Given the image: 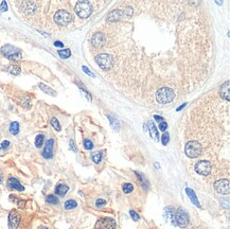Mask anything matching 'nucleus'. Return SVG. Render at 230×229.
<instances>
[{
    "instance_id": "nucleus-33",
    "label": "nucleus",
    "mask_w": 230,
    "mask_h": 229,
    "mask_svg": "<svg viewBox=\"0 0 230 229\" xmlns=\"http://www.w3.org/2000/svg\"><path fill=\"white\" fill-rule=\"evenodd\" d=\"M50 123L55 131H57V132L61 131V124H60V122H58V120L56 119V118H52V119L50 120Z\"/></svg>"
},
{
    "instance_id": "nucleus-10",
    "label": "nucleus",
    "mask_w": 230,
    "mask_h": 229,
    "mask_svg": "<svg viewBox=\"0 0 230 229\" xmlns=\"http://www.w3.org/2000/svg\"><path fill=\"white\" fill-rule=\"evenodd\" d=\"M116 222L112 217H101L96 224V229H116Z\"/></svg>"
},
{
    "instance_id": "nucleus-6",
    "label": "nucleus",
    "mask_w": 230,
    "mask_h": 229,
    "mask_svg": "<svg viewBox=\"0 0 230 229\" xmlns=\"http://www.w3.org/2000/svg\"><path fill=\"white\" fill-rule=\"evenodd\" d=\"M133 14V9L132 7H125L123 11L122 10H116L112 11L108 14V17H107V20L108 21H117L119 19H122L123 17H129Z\"/></svg>"
},
{
    "instance_id": "nucleus-43",
    "label": "nucleus",
    "mask_w": 230,
    "mask_h": 229,
    "mask_svg": "<svg viewBox=\"0 0 230 229\" xmlns=\"http://www.w3.org/2000/svg\"><path fill=\"white\" fill-rule=\"evenodd\" d=\"M9 145H10V141H7V140H5V141H3L2 143H1V148H2L3 150L7 149Z\"/></svg>"
},
{
    "instance_id": "nucleus-29",
    "label": "nucleus",
    "mask_w": 230,
    "mask_h": 229,
    "mask_svg": "<svg viewBox=\"0 0 230 229\" xmlns=\"http://www.w3.org/2000/svg\"><path fill=\"white\" fill-rule=\"evenodd\" d=\"M44 140H45V136L43 134H39L36 136V138H35V145H36V148H41V145H43V143H44Z\"/></svg>"
},
{
    "instance_id": "nucleus-11",
    "label": "nucleus",
    "mask_w": 230,
    "mask_h": 229,
    "mask_svg": "<svg viewBox=\"0 0 230 229\" xmlns=\"http://www.w3.org/2000/svg\"><path fill=\"white\" fill-rule=\"evenodd\" d=\"M214 189L220 194H228L230 192V183L228 179H218L214 183Z\"/></svg>"
},
{
    "instance_id": "nucleus-41",
    "label": "nucleus",
    "mask_w": 230,
    "mask_h": 229,
    "mask_svg": "<svg viewBox=\"0 0 230 229\" xmlns=\"http://www.w3.org/2000/svg\"><path fill=\"white\" fill-rule=\"evenodd\" d=\"M0 11H1V12H5V11H7V1H2V2H1V4H0Z\"/></svg>"
},
{
    "instance_id": "nucleus-4",
    "label": "nucleus",
    "mask_w": 230,
    "mask_h": 229,
    "mask_svg": "<svg viewBox=\"0 0 230 229\" xmlns=\"http://www.w3.org/2000/svg\"><path fill=\"white\" fill-rule=\"evenodd\" d=\"M96 62L103 70H109L114 66V57L108 53H101L96 57Z\"/></svg>"
},
{
    "instance_id": "nucleus-18",
    "label": "nucleus",
    "mask_w": 230,
    "mask_h": 229,
    "mask_svg": "<svg viewBox=\"0 0 230 229\" xmlns=\"http://www.w3.org/2000/svg\"><path fill=\"white\" fill-rule=\"evenodd\" d=\"M165 221L171 222L173 225H176V221H175V210L173 207H167L165 209Z\"/></svg>"
},
{
    "instance_id": "nucleus-44",
    "label": "nucleus",
    "mask_w": 230,
    "mask_h": 229,
    "mask_svg": "<svg viewBox=\"0 0 230 229\" xmlns=\"http://www.w3.org/2000/svg\"><path fill=\"white\" fill-rule=\"evenodd\" d=\"M154 119H155L157 122H159V123H160V122H162L163 120H165L162 117H161V116H157V114H155V116H154Z\"/></svg>"
},
{
    "instance_id": "nucleus-16",
    "label": "nucleus",
    "mask_w": 230,
    "mask_h": 229,
    "mask_svg": "<svg viewBox=\"0 0 230 229\" xmlns=\"http://www.w3.org/2000/svg\"><path fill=\"white\" fill-rule=\"evenodd\" d=\"M7 187L9 189H12V190H16V191H24V187L19 183V181L15 177H10L9 181H7Z\"/></svg>"
},
{
    "instance_id": "nucleus-37",
    "label": "nucleus",
    "mask_w": 230,
    "mask_h": 229,
    "mask_svg": "<svg viewBox=\"0 0 230 229\" xmlns=\"http://www.w3.org/2000/svg\"><path fill=\"white\" fill-rule=\"evenodd\" d=\"M129 214H131L132 219L135 221V222H137V221H139V219H140V217H139V214L137 213L136 211H134V210H131V212H129Z\"/></svg>"
},
{
    "instance_id": "nucleus-24",
    "label": "nucleus",
    "mask_w": 230,
    "mask_h": 229,
    "mask_svg": "<svg viewBox=\"0 0 230 229\" xmlns=\"http://www.w3.org/2000/svg\"><path fill=\"white\" fill-rule=\"evenodd\" d=\"M39 88H40L41 90L44 91L45 93H47V95H53V97H55L56 95V91L53 90L51 87H49V86L45 85V84L40 83L39 84Z\"/></svg>"
},
{
    "instance_id": "nucleus-38",
    "label": "nucleus",
    "mask_w": 230,
    "mask_h": 229,
    "mask_svg": "<svg viewBox=\"0 0 230 229\" xmlns=\"http://www.w3.org/2000/svg\"><path fill=\"white\" fill-rule=\"evenodd\" d=\"M104 205H106V200H102V198H99V200H97V202H96V206L97 207H103Z\"/></svg>"
},
{
    "instance_id": "nucleus-20",
    "label": "nucleus",
    "mask_w": 230,
    "mask_h": 229,
    "mask_svg": "<svg viewBox=\"0 0 230 229\" xmlns=\"http://www.w3.org/2000/svg\"><path fill=\"white\" fill-rule=\"evenodd\" d=\"M186 192H187V194H188L189 198L191 200V202L193 203L194 205L196 206V207L201 208V204H199V202H198V200H197L196 195H195L194 191L192 190V189H190V188H187V189H186Z\"/></svg>"
},
{
    "instance_id": "nucleus-7",
    "label": "nucleus",
    "mask_w": 230,
    "mask_h": 229,
    "mask_svg": "<svg viewBox=\"0 0 230 229\" xmlns=\"http://www.w3.org/2000/svg\"><path fill=\"white\" fill-rule=\"evenodd\" d=\"M189 214L188 212L184 209V208H178L175 214V221H176V225L180 227V228H186L189 225Z\"/></svg>"
},
{
    "instance_id": "nucleus-25",
    "label": "nucleus",
    "mask_w": 230,
    "mask_h": 229,
    "mask_svg": "<svg viewBox=\"0 0 230 229\" xmlns=\"http://www.w3.org/2000/svg\"><path fill=\"white\" fill-rule=\"evenodd\" d=\"M64 207H65L66 210L74 209V208L78 207V203L75 202L74 200H66L65 204H64Z\"/></svg>"
},
{
    "instance_id": "nucleus-35",
    "label": "nucleus",
    "mask_w": 230,
    "mask_h": 229,
    "mask_svg": "<svg viewBox=\"0 0 230 229\" xmlns=\"http://www.w3.org/2000/svg\"><path fill=\"white\" fill-rule=\"evenodd\" d=\"M84 148L86 150H92L93 149V143H92L91 140H89V139H85L84 140Z\"/></svg>"
},
{
    "instance_id": "nucleus-28",
    "label": "nucleus",
    "mask_w": 230,
    "mask_h": 229,
    "mask_svg": "<svg viewBox=\"0 0 230 229\" xmlns=\"http://www.w3.org/2000/svg\"><path fill=\"white\" fill-rule=\"evenodd\" d=\"M46 202L48 203V204H52V205H57L58 203H60V200H58V198L56 197L55 195L50 194V195H48V196H47Z\"/></svg>"
},
{
    "instance_id": "nucleus-32",
    "label": "nucleus",
    "mask_w": 230,
    "mask_h": 229,
    "mask_svg": "<svg viewBox=\"0 0 230 229\" xmlns=\"http://www.w3.org/2000/svg\"><path fill=\"white\" fill-rule=\"evenodd\" d=\"M91 159L93 160V162L100 163L102 160V153L101 152H96V153L91 154Z\"/></svg>"
},
{
    "instance_id": "nucleus-23",
    "label": "nucleus",
    "mask_w": 230,
    "mask_h": 229,
    "mask_svg": "<svg viewBox=\"0 0 230 229\" xmlns=\"http://www.w3.org/2000/svg\"><path fill=\"white\" fill-rule=\"evenodd\" d=\"M10 200H12V202H14L15 204H16V205L18 206L19 208H24V205H26V200H20L18 196H16V195H14V194H11L10 195Z\"/></svg>"
},
{
    "instance_id": "nucleus-3",
    "label": "nucleus",
    "mask_w": 230,
    "mask_h": 229,
    "mask_svg": "<svg viewBox=\"0 0 230 229\" xmlns=\"http://www.w3.org/2000/svg\"><path fill=\"white\" fill-rule=\"evenodd\" d=\"M0 52L4 57H7L10 61H19L21 59V52H20L19 49H17L14 46H11V45L3 46L0 50Z\"/></svg>"
},
{
    "instance_id": "nucleus-12",
    "label": "nucleus",
    "mask_w": 230,
    "mask_h": 229,
    "mask_svg": "<svg viewBox=\"0 0 230 229\" xmlns=\"http://www.w3.org/2000/svg\"><path fill=\"white\" fill-rule=\"evenodd\" d=\"M20 223V214L16 210H12L9 214V228L17 229Z\"/></svg>"
},
{
    "instance_id": "nucleus-19",
    "label": "nucleus",
    "mask_w": 230,
    "mask_h": 229,
    "mask_svg": "<svg viewBox=\"0 0 230 229\" xmlns=\"http://www.w3.org/2000/svg\"><path fill=\"white\" fill-rule=\"evenodd\" d=\"M148 132H150V135L153 138V140L158 142V140H159V134H158L157 127H156L155 123L153 121H148Z\"/></svg>"
},
{
    "instance_id": "nucleus-5",
    "label": "nucleus",
    "mask_w": 230,
    "mask_h": 229,
    "mask_svg": "<svg viewBox=\"0 0 230 229\" xmlns=\"http://www.w3.org/2000/svg\"><path fill=\"white\" fill-rule=\"evenodd\" d=\"M75 13L80 18H88L92 13V7L88 1H79L75 5Z\"/></svg>"
},
{
    "instance_id": "nucleus-15",
    "label": "nucleus",
    "mask_w": 230,
    "mask_h": 229,
    "mask_svg": "<svg viewBox=\"0 0 230 229\" xmlns=\"http://www.w3.org/2000/svg\"><path fill=\"white\" fill-rule=\"evenodd\" d=\"M20 9L27 14H33L36 12L37 4L35 2H32V1H24V2L20 3Z\"/></svg>"
},
{
    "instance_id": "nucleus-22",
    "label": "nucleus",
    "mask_w": 230,
    "mask_h": 229,
    "mask_svg": "<svg viewBox=\"0 0 230 229\" xmlns=\"http://www.w3.org/2000/svg\"><path fill=\"white\" fill-rule=\"evenodd\" d=\"M107 118L109 119V122H110V125H112V128L116 131V132H118V131H120V128H121V125H120V122L118 121V120L116 119L115 117H112V116H110V114H108L107 116Z\"/></svg>"
},
{
    "instance_id": "nucleus-47",
    "label": "nucleus",
    "mask_w": 230,
    "mask_h": 229,
    "mask_svg": "<svg viewBox=\"0 0 230 229\" xmlns=\"http://www.w3.org/2000/svg\"><path fill=\"white\" fill-rule=\"evenodd\" d=\"M44 229H48V228H44Z\"/></svg>"
},
{
    "instance_id": "nucleus-34",
    "label": "nucleus",
    "mask_w": 230,
    "mask_h": 229,
    "mask_svg": "<svg viewBox=\"0 0 230 229\" xmlns=\"http://www.w3.org/2000/svg\"><path fill=\"white\" fill-rule=\"evenodd\" d=\"M136 175L138 176V178H139V181H140V183H141V185H142V187L144 188V189H148V181H145V178L143 177V175H142V174H139V173H137V172H136Z\"/></svg>"
},
{
    "instance_id": "nucleus-9",
    "label": "nucleus",
    "mask_w": 230,
    "mask_h": 229,
    "mask_svg": "<svg viewBox=\"0 0 230 229\" xmlns=\"http://www.w3.org/2000/svg\"><path fill=\"white\" fill-rule=\"evenodd\" d=\"M196 173L201 174L203 176H208L211 173V170H212V167H211V163L209 161L206 160H201L198 162L195 163V167H194Z\"/></svg>"
},
{
    "instance_id": "nucleus-36",
    "label": "nucleus",
    "mask_w": 230,
    "mask_h": 229,
    "mask_svg": "<svg viewBox=\"0 0 230 229\" xmlns=\"http://www.w3.org/2000/svg\"><path fill=\"white\" fill-rule=\"evenodd\" d=\"M169 140H170V136L168 133H165V134L162 135V137H161V142H162L163 145H167L168 143H169Z\"/></svg>"
},
{
    "instance_id": "nucleus-2",
    "label": "nucleus",
    "mask_w": 230,
    "mask_h": 229,
    "mask_svg": "<svg viewBox=\"0 0 230 229\" xmlns=\"http://www.w3.org/2000/svg\"><path fill=\"white\" fill-rule=\"evenodd\" d=\"M184 152H186V155L190 158H197L203 152V148H201V144L199 143L196 140H192L189 141L184 146Z\"/></svg>"
},
{
    "instance_id": "nucleus-39",
    "label": "nucleus",
    "mask_w": 230,
    "mask_h": 229,
    "mask_svg": "<svg viewBox=\"0 0 230 229\" xmlns=\"http://www.w3.org/2000/svg\"><path fill=\"white\" fill-rule=\"evenodd\" d=\"M167 127H168L167 122H165V121H162V122H160V123H159V127H158V128H159L160 131L165 132V129H167Z\"/></svg>"
},
{
    "instance_id": "nucleus-40",
    "label": "nucleus",
    "mask_w": 230,
    "mask_h": 229,
    "mask_svg": "<svg viewBox=\"0 0 230 229\" xmlns=\"http://www.w3.org/2000/svg\"><path fill=\"white\" fill-rule=\"evenodd\" d=\"M82 69H83V71H84L85 73H87L88 76H91V78H95V73H92L91 71H90L89 69H88L86 66H83V67H82Z\"/></svg>"
},
{
    "instance_id": "nucleus-46",
    "label": "nucleus",
    "mask_w": 230,
    "mask_h": 229,
    "mask_svg": "<svg viewBox=\"0 0 230 229\" xmlns=\"http://www.w3.org/2000/svg\"><path fill=\"white\" fill-rule=\"evenodd\" d=\"M1 181H2V175L0 174V183H1Z\"/></svg>"
},
{
    "instance_id": "nucleus-1",
    "label": "nucleus",
    "mask_w": 230,
    "mask_h": 229,
    "mask_svg": "<svg viewBox=\"0 0 230 229\" xmlns=\"http://www.w3.org/2000/svg\"><path fill=\"white\" fill-rule=\"evenodd\" d=\"M175 98V92L172 88L169 87H162L159 90H157L156 93V100L160 104H168L171 103Z\"/></svg>"
},
{
    "instance_id": "nucleus-31",
    "label": "nucleus",
    "mask_w": 230,
    "mask_h": 229,
    "mask_svg": "<svg viewBox=\"0 0 230 229\" xmlns=\"http://www.w3.org/2000/svg\"><path fill=\"white\" fill-rule=\"evenodd\" d=\"M122 190H123V192L125 193V194H129V193H131L132 191L134 190V186L129 183H123V186H122Z\"/></svg>"
},
{
    "instance_id": "nucleus-42",
    "label": "nucleus",
    "mask_w": 230,
    "mask_h": 229,
    "mask_svg": "<svg viewBox=\"0 0 230 229\" xmlns=\"http://www.w3.org/2000/svg\"><path fill=\"white\" fill-rule=\"evenodd\" d=\"M69 144H70V149L72 150L74 153H76V152H78V149L75 148V143H74V141H73L72 139H71L70 141H69Z\"/></svg>"
},
{
    "instance_id": "nucleus-17",
    "label": "nucleus",
    "mask_w": 230,
    "mask_h": 229,
    "mask_svg": "<svg viewBox=\"0 0 230 229\" xmlns=\"http://www.w3.org/2000/svg\"><path fill=\"white\" fill-rule=\"evenodd\" d=\"M229 81H227V82H225V83L223 84V85L220 86V97H222V99H224V100H226L227 102H229L230 101V92H229Z\"/></svg>"
},
{
    "instance_id": "nucleus-30",
    "label": "nucleus",
    "mask_w": 230,
    "mask_h": 229,
    "mask_svg": "<svg viewBox=\"0 0 230 229\" xmlns=\"http://www.w3.org/2000/svg\"><path fill=\"white\" fill-rule=\"evenodd\" d=\"M58 55L61 56L62 59H68L71 56V51L70 49H64V50H60L58 51Z\"/></svg>"
},
{
    "instance_id": "nucleus-8",
    "label": "nucleus",
    "mask_w": 230,
    "mask_h": 229,
    "mask_svg": "<svg viewBox=\"0 0 230 229\" xmlns=\"http://www.w3.org/2000/svg\"><path fill=\"white\" fill-rule=\"evenodd\" d=\"M54 20H55V22L58 26H67L72 20V16H71V14L68 11L60 10L54 15Z\"/></svg>"
},
{
    "instance_id": "nucleus-27",
    "label": "nucleus",
    "mask_w": 230,
    "mask_h": 229,
    "mask_svg": "<svg viewBox=\"0 0 230 229\" xmlns=\"http://www.w3.org/2000/svg\"><path fill=\"white\" fill-rule=\"evenodd\" d=\"M7 71L11 74H13V76H18L20 73V71H21V69H20L19 66H17V65H12V66L7 67Z\"/></svg>"
},
{
    "instance_id": "nucleus-14",
    "label": "nucleus",
    "mask_w": 230,
    "mask_h": 229,
    "mask_svg": "<svg viewBox=\"0 0 230 229\" xmlns=\"http://www.w3.org/2000/svg\"><path fill=\"white\" fill-rule=\"evenodd\" d=\"M91 44L95 48H101L105 45V36L103 33H96L91 38Z\"/></svg>"
},
{
    "instance_id": "nucleus-45",
    "label": "nucleus",
    "mask_w": 230,
    "mask_h": 229,
    "mask_svg": "<svg viewBox=\"0 0 230 229\" xmlns=\"http://www.w3.org/2000/svg\"><path fill=\"white\" fill-rule=\"evenodd\" d=\"M54 46H55V47H61V48H62V47H64V44L62 42H60V40H56V42L54 43Z\"/></svg>"
},
{
    "instance_id": "nucleus-26",
    "label": "nucleus",
    "mask_w": 230,
    "mask_h": 229,
    "mask_svg": "<svg viewBox=\"0 0 230 229\" xmlns=\"http://www.w3.org/2000/svg\"><path fill=\"white\" fill-rule=\"evenodd\" d=\"M10 133L12 135H17L19 133V123L16 121L12 122L10 124Z\"/></svg>"
},
{
    "instance_id": "nucleus-13",
    "label": "nucleus",
    "mask_w": 230,
    "mask_h": 229,
    "mask_svg": "<svg viewBox=\"0 0 230 229\" xmlns=\"http://www.w3.org/2000/svg\"><path fill=\"white\" fill-rule=\"evenodd\" d=\"M53 148H54V140L49 139L46 143L44 151H43V156L46 159H51L53 157Z\"/></svg>"
},
{
    "instance_id": "nucleus-21",
    "label": "nucleus",
    "mask_w": 230,
    "mask_h": 229,
    "mask_svg": "<svg viewBox=\"0 0 230 229\" xmlns=\"http://www.w3.org/2000/svg\"><path fill=\"white\" fill-rule=\"evenodd\" d=\"M68 190H69L68 186L64 185V183H58L55 187V194L58 196H64L68 192Z\"/></svg>"
}]
</instances>
